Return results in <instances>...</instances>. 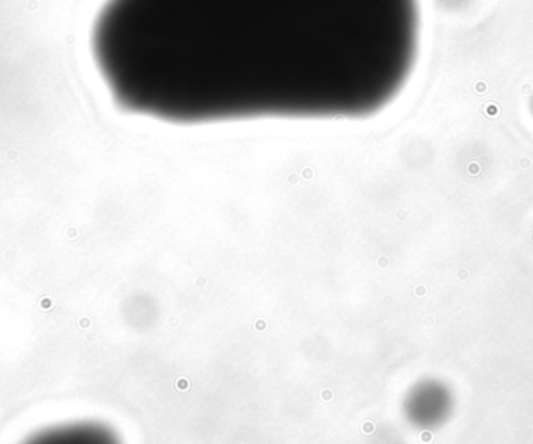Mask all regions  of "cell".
I'll return each instance as SVG.
<instances>
[{
  "mask_svg": "<svg viewBox=\"0 0 533 444\" xmlns=\"http://www.w3.org/2000/svg\"><path fill=\"white\" fill-rule=\"evenodd\" d=\"M418 45V0H108L93 32L119 108L174 125L367 119Z\"/></svg>",
  "mask_w": 533,
  "mask_h": 444,
  "instance_id": "6da1fadb",
  "label": "cell"
},
{
  "mask_svg": "<svg viewBox=\"0 0 533 444\" xmlns=\"http://www.w3.org/2000/svg\"><path fill=\"white\" fill-rule=\"evenodd\" d=\"M20 444H117V441L99 423L66 421L33 432Z\"/></svg>",
  "mask_w": 533,
  "mask_h": 444,
  "instance_id": "7a4b0ae2",
  "label": "cell"
},
{
  "mask_svg": "<svg viewBox=\"0 0 533 444\" xmlns=\"http://www.w3.org/2000/svg\"><path fill=\"white\" fill-rule=\"evenodd\" d=\"M415 421L424 427H437L449 418L454 410V396L441 382H426L415 390L410 400Z\"/></svg>",
  "mask_w": 533,
  "mask_h": 444,
  "instance_id": "3957f363",
  "label": "cell"
},
{
  "mask_svg": "<svg viewBox=\"0 0 533 444\" xmlns=\"http://www.w3.org/2000/svg\"><path fill=\"white\" fill-rule=\"evenodd\" d=\"M441 2L449 10H460V8L468 7L471 0H441Z\"/></svg>",
  "mask_w": 533,
  "mask_h": 444,
  "instance_id": "277c9868",
  "label": "cell"
},
{
  "mask_svg": "<svg viewBox=\"0 0 533 444\" xmlns=\"http://www.w3.org/2000/svg\"><path fill=\"white\" fill-rule=\"evenodd\" d=\"M532 111H533V101H532Z\"/></svg>",
  "mask_w": 533,
  "mask_h": 444,
  "instance_id": "5b68a950",
  "label": "cell"
}]
</instances>
